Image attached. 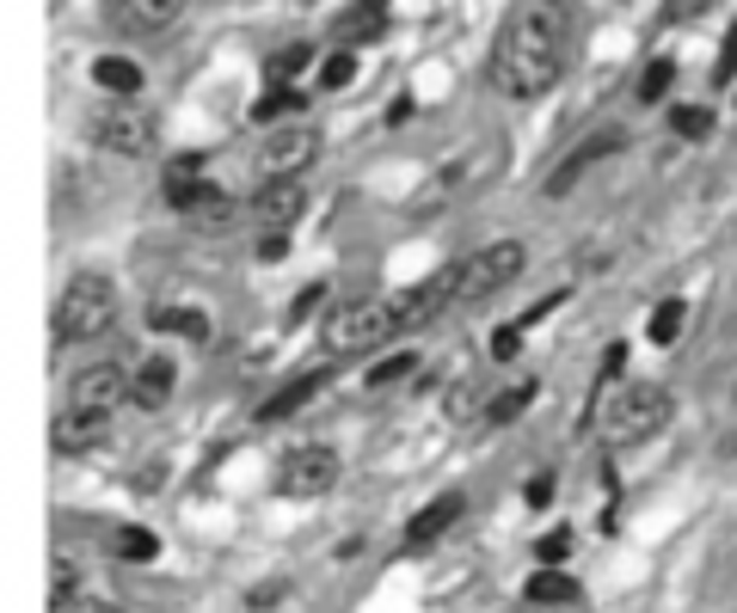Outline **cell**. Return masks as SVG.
Masks as SVG:
<instances>
[{"instance_id": "obj_21", "label": "cell", "mask_w": 737, "mask_h": 613, "mask_svg": "<svg viewBox=\"0 0 737 613\" xmlns=\"http://www.w3.org/2000/svg\"><path fill=\"white\" fill-rule=\"evenodd\" d=\"M529 405H534V381H510V386H504V393L486 405V424H492V429L517 424V417L529 412Z\"/></svg>"}, {"instance_id": "obj_20", "label": "cell", "mask_w": 737, "mask_h": 613, "mask_svg": "<svg viewBox=\"0 0 737 613\" xmlns=\"http://www.w3.org/2000/svg\"><path fill=\"white\" fill-rule=\"evenodd\" d=\"M93 80L111 92V99H129V92L141 86V68H136L129 56H99V61H93Z\"/></svg>"}, {"instance_id": "obj_14", "label": "cell", "mask_w": 737, "mask_h": 613, "mask_svg": "<svg viewBox=\"0 0 737 613\" xmlns=\"http://www.w3.org/2000/svg\"><path fill=\"white\" fill-rule=\"evenodd\" d=\"M160 184H166V203H173V209H185V215H197L209 197H216V184H204V160H197V153H179Z\"/></svg>"}, {"instance_id": "obj_8", "label": "cell", "mask_w": 737, "mask_h": 613, "mask_svg": "<svg viewBox=\"0 0 737 613\" xmlns=\"http://www.w3.org/2000/svg\"><path fill=\"white\" fill-rule=\"evenodd\" d=\"M338 485V454L332 448H296V454L283 460V473H277V490L283 497H326V490Z\"/></svg>"}, {"instance_id": "obj_29", "label": "cell", "mask_w": 737, "mask_h": 613, "mask_svg": "<svg viewBox=\"0 0 737 613\" xmlns=\"http://www.w3.org/2000/svg\"><path fill=\"white\" fill-rule=\"evenodd\" d=\"M234 215H240V209H234V203H228V197H221V190H216V197H209L204 209L191 215V221H197V228H204V233H216V228H228Z\"/></svg>"}, {"instance_id": "obj_33", "label": "cell", "mask_w": 737, "mask_h": 613, "mask_svg": "<svg viewBox=\"0 0 737 613\" xmlns=\"http://www.w3.org/2000/svg\"><path fill=\"white\" fill-rule=\"evenodd\" d=\"M320 294H326V289H320V282H308V289H301L296 301H289V325H301V320H308V313L320 307Z\"/></svg>"}, {"instance_id": "obj_18", "label": "cell", "mask_w": 737, "mask_h": 613, "mask_svg": "<svg viewBox=\"0 0 737 613\" xmlns=\"http://www.w3.org/2000/svg\"><path fill=\"white\" fill-rule=\"evenodd\" d=\"M314 393H320V374H301V381L277 386V393H270L265 405H258V417H265V424H277V417H296V412H301V405H308Z\"/></svg>"}, {"instance_id": "obj_22", "label": "cell", "mask_w": 737, "mask_h": 613, "mask_svg": "<svg viewBox=\"0 0 737 613\" xmlns=\"http://www.w3.org/2000/svg\"><path fill=\"white\" fill-rule=\"evenodd\" d=\"M529 601H541V608H565V601H578V582L565 577V570H534V577H529Z\"/></svg>"}, {"instance_id": "obj_26", "label": "cell", "mask_w": 737, "mask_h": 613, "mask_svg": "<svg viewBox=\"0 0 737 613\" xmlns=\"http://www.w3.org/2000/svg\"><path fill=\"white\" fill-rule=\"evenodd\" d=\"M682 325H689V307L664 301L658 313H652V344H676V337H682Z\"/></svg>"}, {"instance_id": "obj_38", "label": "cell", "mask_w": 737, "mask_h": 613, "mask_svg": "<svg viewBox=\"0 0 737 613\" xmlns=\"http://www.w3.org/2000/svg\"><path fill=\"white\" fill-rule=\"evenodd\" d=\"M621 368H627V344H609V350H602V381H614Z\"/></svg>"}, {"instance_id": "obj_27", "label": "cell", "mask_w": 737, "mask_h": 613, "mask_svg": "<svg viewBox=\"0 0 737 613\" xmlns=\"http://www.w3.org/2000/svg\"><path fill=\"white\" fill-rule=\"evenodd\" d=\"M670 129H676V136H706V129H713V111H706V105H676L670 111Z\"/></svg>"}, {"instance_id": "obj_4", "label": "cell", "mask_w": 737, "mask_h": 613, "mask_svg": "<svg viewBox=\"0 0 737 613\" xmlns=\"http://www.w3.org/2000/svg\"><path fill=\"white\" fill-rule=\"evenodd\" d=\"M393 337V307L388 301H345L326 320V350L332 356H369L376 344Z\"/></svg>"}, {"instance_id": "obj_13", "label": "cell", "mask_w": 737, "mask_h": 613, "mask_svg": "<svg viewBox=\"0 0 737 613\" xmlns=\"http://www.w3.org/2000/svg\"><path fill=\"white\" fill-rule=\"evenodd\" d=\"M111 19H117V31H129V37H160L166 25L185 19V7H179V0H117Z\"/></svg>"}, {"instance_id": "obj_6", "label": "cell", "mask_w": 737, "mask_h": 613, "mask_svg": "<svg viewBox=\"0 0 737 613\" xmlns=\"http://www.w3.org/2000/svg\"><path fill=\"white\" fill-rule=\"evenodd\" d=\"M314 153H320V136L314 129H301V123H289V129H277V136L258 141V172H265L270 184H289V178H301V172L314 166Z\"/></svg>"}, {"instance_id": "obj_32", "label": "cell", "mask_w": 737, "mask_h": 613, "mask_svg": "<svg viewBox=\"0 0 737 613\" xmlns=\"http://www.w3.org/2000/svg\"><path fill=\"white\" fill-rule=\"evenodd\" d=\"M412 368H418V356H412V350H400V356H393V362H381L376 374H369V381H376V386H393V381H400V374H412Z\"/></svg>"}, {"instance_id": "obj_16", "label": "cell", "mask_w": 737, "mask_h": 613, "mask_svg": "<svg viewBox=\"0 0 737 613\" xmlns=\"http://www.w3.org/2000/svg\"><path fill=\"white\" fill-rule=\"evenodd\" d=\"M461 521V497L449 490V497H437V504H424L418 516H412V528H406V540L412 546H430V540H442L449 528Z\"/></svg>"}, {"instance_id": "obj_24", "label": "cell", "mask_w": 737, "mask_h": 613, "mask_svg": "<svg viewBox=\"0 0 737 613\" xmlns=\"http://www.w3.org/2000/svg\"><path fill=\"white\" fill-rule=\"evenodd\" d=\"M111 552L129 558V565H148V558L160 552V540L148 534V528H117V534H111Z\"/></svg>"}, {"instance_id": "obj_35", "label": "cell", "mask_w": 737, "mask_h": 613, "mask_svg": "<svg viewBox=\"0 0 737 613\" xmlns=\"http://www.w3.org/2000/svg\"><path fill=\"white\" fill-rule=\"evenodd\" d=\"M517 350H522V325H504V332L492 337V356H498V362H510Z\"/></svg>"}, {"instance_id": "obj_25", "label": "cell", "mask_w": 737, "mask_h": 613, "mask_svg": "<svg viewBox=\"0 0 737 613\" xmlns=\"http://www.w3.org/2000/svg\"><path fill=\"white\" fill-rule=\"evenodd\" d=\"M308 61H314V49H308V44H296V49H277V56H270V68H265V74H270V86L283 92V80H296L301 68H308Z\"/></svg>"}, {"instance_id": "obj_31", "label": "cell", "mask_w": 737, "mask_h": 613, "mask_svg": "<svg viewBox=\"0 0 737 613\" xmlns=\"http://www.w3.org/2000/svg\"><path fill=\"white\" fill-rule=\"evenodd\" d=\"M289 111H296V92L283 86V92H265V99H258V111H252V117H258V123H277V117H289Z\"/></svg>"}, {"instance_id": "obj_30", "label": "cell", "mask_w": 737, "mask_h": 613, "mask_svg": "<svg viewBox=\"0 0 737 613\" xmlns=\"http://www.w3.org/2000/svg\"><path fill=\"white\" fill-rule=\"evenodd\" d=\"M350 74H357V56H350V49L320 61V86H350Z\"/></svg>"}, {"instance_id": "obj_11", "label": "cell", "mask_w": 737, "mask_h": 613, "mask_svg": "<svg viewBox=\"0 0 737 613\" xmlns=\"http://www.w3.org/2000/svg\"><path fill=\"white\" fill-rule=\"evenodd\" d=\"M105 436H111L105 412H74V405H68V412L49 424V448H56V454H87V448H99Z\"/></svg>"}, {"instance_id": "obj_28", "label": "cell", "mask_w": 737, "mask_h": 613, "mask_svg": "<svg viewBox=\"0 0 737 613\" xmlns=\"http://www.w3.org/2000/svg\"><path fill=\"white\" fill-rule=\"evenodd\" d=\"M670 80H676V68H670V61H652V68L640 74V99H645V105H658L664 92H670Z\"/></svg>"}, {"instance_id": "obj_19", "label": "cell", "mask_w": 737, "mask_h": 613, "mask_svg": "<svg viewBox=\"0 0 737 613\" xmlns=\"http://www.w3.org/2000/svg\"><path fill=\"white\" fill-rule=\"evenodd\" d=\"M381 31H388V7H345L338 13V37L345 44H376Z\"/></svg>"}, {"instance_id": "obj_36", "label": "cell", "mask_w": 737, "mask_h": 613, "mask_svg": "<svg viewBox=\"0 0 737 613\" xmlns=\"http://www.w3.org/2000/svg\"><path fill=\"white\" fill-rule=\"evenodd\" d=\"M49 613H124V608H111V601H99V595H74V601H62V608H49Z\"/></svg>"}, {"instance_id": "obj_39", "label": "cell", "mask_w": 737, "mask_h": 613, "mask_svg": "<svg viewBox=\"0 0 737 613\" xmlns=\"http://www.w3.org/2000/svg\"><path fill=\"white\" fill-rule=\"evenodd\" d=\"M565 552H572V534H548V540H541V558H548V565H560Z\"/></svg>"}, {"instance_id": "obj_37", "label": "cell", "mask_w": 737, "mask_h": 613, "mask_svg": "<svg viewBox=\"0 0 737 613\" xmlns=\"http://www.w3.org/2000/svg\"><path fill=\"white\" fill-rule=\"evenodd\" d=\"M522 497H529L534 509H541V504H553V473H534V478H529V490H522Z\"/></svg>"}, {"instance_id": "obj_15", "label": "cell", "mask_w": 737, "mask_h": 613, "mask_svg": "<svg viewBox=\"0 0 737 613\" xmlns=\"http://www.w3.org/2000/svg\"><path fill=\"white\" fill-rule=\"evenodd\" d=\"M621 148H627V136H621V129H602L597 141H584V148H572V160H565V166L553 172V184H548V190H553V197H565V190L578 184V172H590L597 160H609V153H621Z\"/></svg>"}, {"instance_id": "obj_5", "label": "cell", "mask_w": 737, "mask_h": 613, "mask_svg": "<svg viewBox=\"0 0 737 613\" xmlns=\"http://www.w3.org/2000/svg\"><path fill=\"white\" fill-rule=\"evenodd\" d=\"M456 270H461V301H486V294L510 289L522 276V245L498 240V245H486V252H473L468 264H456Z\"/></svg>"}, {"instance_id": "obj_17", "label": "cell", "mask_w": 737, "mask_h": 613, "mask_svg": "<svg viewBox=\"0 0 737 613\" xmlns=\"http://www.w3.org/2000/svg\"><path fill=\"white\" fill-rule=\"evenodd\" d=\"M173 374H179V368L166 362V356H154V362H141V368H136V386H129V398H136L141 412H160V405L173 398Z\"/></svg>"}, {"instance_id": "obj_12", "label": "cell", "mask_w": 737, "mask_h": 613, "mask_svg": "<svg viewBox=\"0 0 737 613\" xmlns=\"http://www.w3.org/2000/svg\"><path fill=\"white\" fill-rule=\"evenodd\" d=\"M301 209H308V190H301V178H289V184H265V190L246 203V215L258 221V228H296Z\"/></svg>"}, {"instance_id": "obj_10", "label": "cell", "mask_w": 737, "mask_h": 613, "mask_svg": "<svg viewBox=\"0 0 737 613\" xmlns=\"http://www.w3.org/2000/svg\"><path fill=\"white\" fill-rule=\"evenodd\" d=\"M93 141L111 153H148L154 148V123L141 117L136 105H105L93 117Z\"/></svg>"}, {"instance_id": "obj_3", "label": "cell", "mask_w": 737, "mask_h": 613, "mask_svg": "<svg viewBox=\"0 0 737 613\" xmlns=\"http://www.w3.org/2000/svg\"><path fill=\"white\" fill-rule=\"evenodd\" d=\"M664 424H670V393H664L658 381H633L627 393L609 405V442L614 448L645 442V436H658Z\"/></svg>"}, {"instance_id": "obj_23", "label": "cell", "mask_w": 737, "mask_h": 613, "mask_svg": "<svg viewBox=\"0 0 737 613\" xmlns=\"http://www.w3.org/2000/svg\"><path fill=\"white\" fill-rule=\"evenodd\" d=\"M154 332L197 337V344H204V337H209V320H204V313H191V307H160V313H154Z\"/></svg>"}, {"instance_id": "obj_40", "label": "cell", "mask_w": 737, "mask_h": 613, "mask_svg": "<svg viewBox=\"0 0 737 613\" xmlns=\"http://www.w3.org/2000/svg\"><path fill=\"white\" fill-rule=\"evenodd\" d=\"M283 252H289V240H283V233H270V240H265V245H258V258H265V264H277V258H283Z\"/></svg>"}, {"instance_id": "obj_7", "label": "cell", "mask_w": 737, "mask_h": 613, "mask_svg": "<svg viewBox=\"0 0 737 613\" xmlns=\"http://www.w3.org/2000/svg\"><path fill=\"white\" fill-rule=\"evenodd\" d=\"M456 301H461V270L424 276L418 289H406L400 301H393V332H418V325H430L442 307H456Z\"/></svg>"}, {"instance_id": "obj_2", "label": "cell", "mask_w": 737, "mask_h": 613, "mask_svg": "<svg viewBox=\"0 0 737 613\" xmlns=\"http://www.w3.org/2000/svg\"><path fill=\"white\" fill-rule=\"evenodd\" d=\"M111 320H117V282L87 270L56 301V344H87V337L111 332Z\"/></svg>"}, {"instance_id": "obj_9", "label": "cell", "mask_w": 737, "mask_h": 613, "mask_svg": "<svg viewBox=\"0 0 737 613\" xmlns=\"http://www.w3.org/2000/svg\"><path fill=\"white\" fill-rule=\"evenodd\" d=\"M129 386H136V374H124L117 362H93V368H80V374H74L68 405H74V412H105L111 417V405L129 398Z\"/></svg>"}, {"instance_id": "obj_34", "label": "cell", "mask_w": 737, "mask_h": 613, "mask_svg": "<svg viewBox=\"0 0 737 613\" xmlns=\"http://www.w3.org/2000/svg\"><path fill=\"white\" fill-rule=\"evenodd\" d=\"M732 74H737V25H732V37H725V49H719V68H713V80H719V86H732Z\"/></svg>"}, {"instance_id": "obj_1", "label": "cell", "mask_w": 737, "mask_h": 613, "mask_svg": "<svg viewBox=\"0 0 737 613\" xmlns=\"http://www.w3.org/2000/svg\"><path fill=\"white\" fill-rule=\"evenodd\" d=\"M560 74H565V13L560 7H522L492 49V80L510 99H534Z\"/></svg>"}]
</instances>
